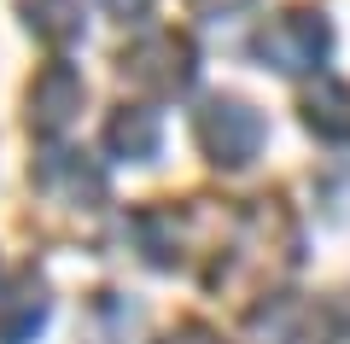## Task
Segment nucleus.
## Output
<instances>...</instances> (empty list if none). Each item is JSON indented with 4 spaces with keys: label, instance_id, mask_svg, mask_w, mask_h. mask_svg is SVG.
I'll list each match as a JSON object with an SVG mask.
<instances>
[{
    "label": "nucleus",
    "instance_id": "1",
    "mask_svg": "<svg viewBox=\"0 0 350 344\" xmlns=\"http://www.w3.org/2000/svg\"><path fill=\"white\" fill-rule=\"evenodd\" d=\"M327 47H333V36H327L321 12H286V18H275V24L257 36V53L275 64V70H286V76L315 70V64L327 59Z\"/></svg>",
    "mask_w": 350,
    "mask_h": 344
},
{
    "label": "nucleus",
    "instance_id": "2",
    "mask_svg": "<svg viewBox=\"0 0 350 344\" xmlns=\"http://www.w3.org/2000/svg\"><path fill=\"white\" fill-rule=\"evenodd\" d=\"M199 140H204V152H211L216 163L239 170V163H251L257 146H262V117L251 105H239V99H211V105L199 111Z\"/></svg>",
    "mask_w": 350,
    "mask_h": 344
},
{
    "label": "nucleus",
    "instance_id": "3",
    "mask_svg": "<svg viewBox=\"0 0 350 344\" xmlns=\"http://www.w3.org/2000/svg\"><path fill=\"white\" fill-rule=\"evenodd\" d=\"M123 70L135 76L140 88H152V94H181V88L193 82V47L175 36V29H152L146 41L129 47Z\"/></svg>",
    "mask_w": 350,
    "mask_h": 344
},
{
    "label": "nucleus",
    "instance_id": "4",
    "mask_svg": "<svg viewBox=\"0 0 350 344\" xmlns=\"http://www.w3.org/2000/svg\"><path fill=\"white\" fill-rule=\"evenodd\" d=\"M76 111H82V76H76L70 64H47V70L36 76V88H29V123H36L41 135H59Z\"/></svg>",
    "mask_w": 350,
    "mask_h": 344
},
{
    "label": "nucleus",
    "instance_id": "5",
    "mask_svg": "<svg viewBox=\"0 0 350 344\" xmlns=\"http://www.w3.org/2000/svg\"><path fill=\"white\" fill-rule=\"evenodd\" d=\"M105 152H111V158H152V152H158V111L123 105L111 123H105Z\"/></svg>",
    "mask_w": 350,
    "mask_h": 344
},
{
    "label": "nucleus",
    "instance_id": "6",
    "mask_svg": "<svg viewBox=\"0 0 350 344\" xmlns=\"http://www.w3.org/2000/svg\"><path fill=\"white\" fill-rule=\"evenodd\" d=\"M310 129L315 135H327V140H350V88H338V82H315V94H310Z\"/></svg>",
    "mask_w": 350,
    "mask_h": 344
},
{
    "label": "nucleus",
    "instance_id": "7",
    "mask_svg": "<svg viewBox=\"0 0 350 344\" xmlns=\"http://www.w3.org/2000/svg\"><path fill=\"white\" fill-rule=\"evenodd\" d=\"M24 12L47 41H76L82 36V0H24Z\"/></svg>",
    "mask_w": 350,
    "mask_h": 344
},
{
    "label": "nucleus",
    "instance_id": "8",
    "mask_svg": "<svg viewBox=\"0 0 350 344\" xmlns=\"http://www.w3.org/2000/svg\"><path fill=\"white\" fill-rule=\"evenodd\" d=\"M41 321H47V297L41 292H18L12 309H0V344H29Z\"/></svg>",
    "mask_w": 350,
    "mask_h": 344
},
{
    "label": "nucleus",
    "instance_id": "9",
    "mask_svg": "<svg viewBox=\"0 0 350 344\" xmlns=\"http://www.w3.org/2000/svg\"><path fill=\"white\" fill-rule=\"evenodd\" d=\"M105 12H117V18H146V6L152 0H100Z\"/></svg>",
    "mask_w": 350,
    "mask_h": 344
}]
</instances>
